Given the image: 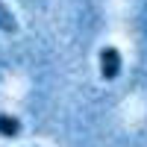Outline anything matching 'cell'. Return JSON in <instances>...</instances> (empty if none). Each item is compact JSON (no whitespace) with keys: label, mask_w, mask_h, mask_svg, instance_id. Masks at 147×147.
<instances>
[{"label":"cell","mask_w":147,"mask_h":147,"mask_svg":"<svg viewBox=\"0 0 147 147\" xmlns=\"http://www.w3.org/2000/svg\"><path fill=\"white\" fill-rule=\"evenodd\" d=\"M118 74H121V53H118V47L106 44L100 50V77L109 82V80H115Z\"/></svg>","instance_id":"6da1fadb"},{"label":"cell","mask_w":147,"mask_h":147,"mask_svg":"<svg viewBox=\"0 0 147 147\" xmlns=\"http://www.w3.org/2000/svg\"><path fill=\"white\" fill-rule=\"evenodd\" d=\"M0 136L3 138H18L21 136V118L0 112Z\"/></svg>","instance_id":"7a4b0ae2"},{"label":"cell","mask_w":147,"mask_h":147,"mask_svg":"<svg viewBox=\"0 0 147 147\" xmlns=\"http://www.w3.org/2000/svg\"><path fill=\"white\" fill-rule=\"evenodd\" d=\"M0 30H3V32H15V30H18V24H15V18H12V12H9L3 3H0Z\"/></svg>","instance_id":"3957f363"}]
</instances>
